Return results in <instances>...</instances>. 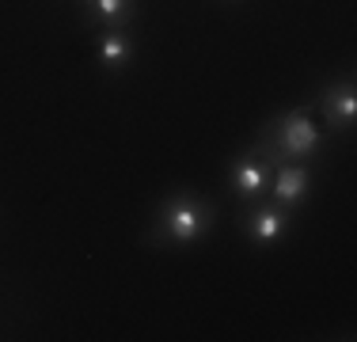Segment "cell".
<instances>
[{"label": "cell", "mask_w": 357, "mask_h": 342, "mask_svg": "<svg viewBox=\"0 0 357 342\" xmlns=\"http://www.w3.org/2000/svg\"><path fill=\"white\" fill-rule=\"evenodd\" d=\"M84 15L99 27H130L137 15V0H84Z\"/></svg>", "instance_id": "ba28073f"}, {"label": "cell", "mask_w": 357, "mask_h": 342, "mask_svg": "<svg viewBox=\"0 0 357 342\" xmlns=\"http://www.w3.org/2000/svg\"><path fill=\"white\" fill-rule=\"evenodd\" d=\"M312 194V168L308 164H274V179H270L266 198L282 209L296 213Z\"/></svg>", "instance_id": "8992f818"}, {"label": "cell", "mask_w": 357, "mask_h": 342, "mask_svg": "<svg viewBox=\"0 0 357 342\" xmlns=\"http://www.w3.org/2000/svg\"><path fill=\"white\" fill-rule=\"evenodd\" d=\"M217 225V205L194 191H175L160 202L156 221L149 228V244L156 247H194Z\"/></svg>", "instance_id": "6da1fadb"}, {"label": "cell", "mask_w": 357, "mask_h": 342, "mask_svg": "<svg viewBox=\"0 0 357 342\" xmlns=\"http://www.w3.org/2000/svg\"><path fill=\"white\" fill-rule=\"evenodd\" d=\"M228 4H232V0H228Z\"/></svg>", "instance_id": "9c48e42d"}, {"label": "cell", "mask_w": 357, "mask_h": 342, "mask_svg": "<svg viewBox=\"0 0 357 342\" xmlns=\"http://www.w3.org/2000/svg\"><path fill=\"white\" fill-rule=\"evenodd\" d=\"M133 54H137V46H133V34L126 27H103L99 34V65L107 68V73H126V68L133 65Z\"/></svg>", "instance_id": "52a82bcc"}, {"label": "cell", "mask_w": 357, "mask_h": 342, "mask_svg": "<svg viewBox=\"0 0 357 342\" xmlns=\"http://www.w3.org/2000/svg\"><path fill=\"white\" fill-rule=\"evenodd\" d=\"M316 110L323 114V122H327L331 133H350L354 122H357V84L354 76H342V80L327 84L323 88V96L316 103Z\"/></svg>", "instance_id": "5b68a950"}, {"label": "cell", "mask_w": 357, "mask_h": 342, "mask_svg": "<svg viewBox=\"0 0 357 342\" xmlns=\"http://www.w3.org/2000/svg\"><path fill=\"white\" fill-rule=\"evenodd\" d=\"M270 179H274V164H270L266 156H259L255 149H248L243 156H236L232 164H228V191H232L240 202L266 198Z\"/></svg>", "instance_id": "3957f363"}, {"label": "cell", "mask_w": 357, "mask_h": 342, "mask_svg": "<svg viewBox=\"0 0 357 342\" xmlns=\"http://www.w3.org/2000/svg\"><path fill=\"white\" fill-rule=\"evenodd\" d=\"M240 228L248 232L255 247H278L289 236V228H293V213L274 205L270 198H259V205L240 221Z\"/></svg>", "instance_id": "277c9868"}, {"label": "cell", "mask_w": 357, "mask_h": 342, "mask_svg": "<svg viewBox=\"0 0 357 342\" xmlns=\"http://www.w3.org/2000/svg\"><path fill=\"white\" fill-rule=\"evenodd\" d=\"M259 156L270 164H304V160L319 156L323 149V130L312 122V107H293L285 114H274L259 130L251 144Z\"/></svg>", "instance_id": "7a4b0ae2"}]
</instances>
